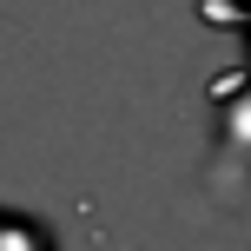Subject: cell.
Segmentation results:
<instances>
[{"mask_svg": "<svg viewBox=\"0 0 251 251\" xmlns=\"http://www.w3.org/2000/svg\"><path fill=\"white\" fill-rule=\"evenodd\" d=\"M0 251H53V238L33 225V218H13V212H0Z\"/></svg>", "mask_w": 251, "mask_h": 251, "instance_id": "6da1fadb", "label": "cell"}]
</instances>
